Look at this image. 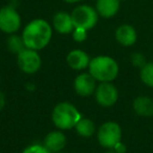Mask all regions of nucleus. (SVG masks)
<instances>
[{"mask_svg": "<svg viewBox=\"0 0 153 153\" xmlns=\"http://www.w3.org/2000/svg\"><path fill=\"white\" fill-rule=\"evenodd\" d=\"M53 36L51 24L44 19H35L28 22L22 32V39L26 48L41 51L49 44Z\"/></svg>", "mask_w": 153, "mask_h": 153, "instance_id": "obj_1", "label": "nucleus"}, {"mask_svg": "<svg viewBox=\"0 0 153 153\" xmlns=\"http://www.w3.org/2000/svg\"><path fill=\"white\" fill-rule=\"evenodd\" d=\"M117 62L109 56H98L90 60L88 72L100 83L112 82L119 76Z\"/></svg>", "mask_w": 153, "mask_h": 153, "instance_id": "obj_2", "label": "nucleus"}, {"mask_svg": "<svg viewBox=\"0 0 153 153\" xmlns=\"http://www.w3.org/2000/svg\"><path fill=\"white\" fill-rule=\"evenodd\" d=\"M82 119L80 111L69 102H61L55 106L51 113L55 126L60 130H70Z\"/></svg>", "mask_w": 153, "mask_h": 153, "instance_id": "obj_3", "label": "nucleus"}, {"mask_svg": "<svg viewBox=\"0 0 153 153\" xmlns=\"http://www.w3.org/2000/svg\"><path fill=\"white\" fill-rule=\"evenodd\" d=\"M70 15H71L74 27L83 28L86 30L94 28L99 20V14L97 10L87 4L76 7Z\"/></svg>", "mask_w": 153, "mask_h": 153, "instance_id": "obj_4", "label": "nucleus"}, {"mask_svg": "<svg viewBox=\"0 0 153 153\" xmlns=\"http://www.w3.org/2000/svg\"><path fill=\"white\" fill-rule=\"evenodd\" d=\"M98 142L103 148L112 150L122 140V128L117 123L108 121L102 124L98 130Z\"/></svg>", "mask_w": 153, "mask_h": 153, "instance_id": "obj_5", "label": "nucleus"}, {"mask_svg": "<svg viewBox=\"0 0 153 153\" xmlns=\"http://www.w3.org/2000/svg\"><path fill=\"white\" fill-rule=\"evenodd\" d=\"M17 63L21 71L24 74H34L40 70L42 59L37 51L25 47L17 55Z\"/></svg>", "mask_w": 153, "mask_h": 153, "instance_id": "obj_6", "label": "nucleus"}, {"mask_svg": "<svg viewBox=\"0 0 153 153\" xmlns=\"http://www.w3.org/2000/svg\"><path fill=\"white\" fill-rule=\"evenodd\" d=\"M21 26V17L16 9L7 5L0 9V30L5 34L13 35Z\"/></svg>", "mask_w": 153, "mask_h": 153, "instance_id": "obj_7", "label": "nucleus"}, {"mask_svg": "<svg viewBox=\"0 0 153 153\" xmlns=\"http://www.w3.org/2000/svg\"><path fill=\"white\" fill-rule=\"evenodd\" d=\"M94 97L100 106L111 107L119 100V91L111 82H103L97 86Z\"/></svg>", "mask_w": 153, "mask_h": 153, "instance_id": "obj_8", "label": "nucleus"}, {"mask_svg": "<svg viewBox=\"0 0 153 153\" xmlns=\"http://www.w3.org/2000/svg\"><path fill=\"white\" fill-rule=\"evenodd\" d=\"M97 80L89 74V72H83L74 79V91L80 97L87 98L94 94L97 88Z\"/></svg>", "mask_w": 153, "mask_h": 153, "instance_id": "obj_9", "label": "nucleus"}, {"mask_svg": "<svg viewBox=\"0 0 153 153\" xmlns=\"http://www.w3.org/2000/svg\"><path fill=\"white\" fill-rule=\"evenodd\" d=\"M66 136L62 131L56 130V131H51L44 137V142L43 145L44 147L49 151L51 153H57L61 152L66 146Z\"/></svg>", "mask_w": 153, "mask_h": 153, "instance_id": "obj_10", "label": "nucleus"}, {"mask_svg": "<svg viewBox=\"0 0 153 153\" xmlns=\"http://www.w3.org/2000/svg\"><path fill=\"white\" fill-rule=\"evenodd\" d=\"M66 62L68 66L74 70H83L88 68L90 63V58L82 49H74L69 51L66 57Z\"/></svg>", "mask_w": 153, "mask_h": 153, "instance_id": "obj_11", "label": "nucleus"}, {"mask_svg": "<svg viewBox=\"0 0 153 153\" xmlns=\"http://www.w3.org/2000/svg\"><path fill=\"white\" fill-rule=\"evenodd\" d=\"M115 39L122 46H132L137 40V34L133 26L129 24L120 25L115 30Z\"/></svg>", "mask_w": 153, "mask_h": 153, "instance_id": "obj_12", "label": "nucleus"}, {"mask_svg": "<svg viewBox=\"0 0 153 153\" xmlns=\"http://www.w3.org/2000/svg\"><path fill=\"white\" fill-rule=\"evenodd\" d=\"M53 28L62 35L71 34L72 30H74L71 15L68 13H65V12H59V13H57L53 16Z\"/></svg>", "mask_w": 153, "mask_h": 153, "instance_id": "obj_13", "label": "nucleus"}, {"mask_svg": "<svg viewBox=\"0 0 153 153\" xmlns=\"http://www.w3.org/2000/svg\"><path fill=\"white\" fill-rule=\"evenodd\" d=\"M120 0H97L96 10L103 18H112L120 10Z\"/></svg>", "mask_w": 153, "mask_h": 153, "instance_id": "obj_14", "label": "nucleus"}, {"mask_svg": "<svg viewBox=\"0 0 153 153\" xmlns=\"http://www.w3.org/2000/svg\"><path fill=\"white\" fill-rule=\"evenodd\" d=\"M133 110L140 117H153V99L147 96H140L133 101Z\"/></svg>", "mask_w": 153, "mask_h": 153, "instance_id": "obj_15", "label": "nucleus"}, {"mask_svg": "<svg viewBox=\"0 0 153 153\" xmlns=\"http://www.w3.org/2000/svg\"><path fill=\"white\" fill-rule=\"evenodd\" d=\"M76 133L79 134L82 137H90L92 134L96 131V125L94 123L91 121L90 119H87V117H83L78 122V124L74 127Z\"/></svg>", "mask_w": 153, "mask_h": 153, "instance_id": "obj_16", "label": "nucleus"}, {"mask_svg": "<svg viewBox=\"0 0 153 153\" xmlns=\"http://www.w3.org/2000/svg\"><path fill=\"white\" fill-rule=\"evenodd\" d=\"M140 78L145 85L153 88V62H147L140 68Z\"/></svg>", "mask_w": 153, "mask_h": 153, "instance_id": "obj_17", "label": "nucleus"}, {"mask_svg": "<svg viewBox=\"0 0 153 153\" xmlns=\"http://www.w3.org/2000/svg\"><path fill=\"white\" fill-rule=\"evenodd\" d=\"M7 48L11 53H19L20 51H22L24 48H25V45H24L23 39L22 37H19L17 35H11L9 39L7 41Z\"/></svg>", "mask_w": 153, "mask_h": 153, "instance_id": "obj_18", "label": "nucleus"}, {"mask_svg": "<svg viewBox=\"0 0 153 153\" xmlns=\"http://www.w3.org/2000/svg\"><path fill=\"white\" fill-rule=\"evenodd\" d=\"M87 32L88 30H83V28L79 27H74V30H72V39H74L76 42H84V41L87 39Z\"/></svg>", "mask_w": 153, "mask_h": 153, "instance_id": "obj_19", "label": "nucleus"}, {"mask_svg": "<svg viewBox=\"0 0 153 153\" xmlns=\"http://www.w3.org/2000/svg\"><path fill=\"white\" fill-rule=\"evenodd\" d=\"M22 153H51L46 148L44 147V145L40 144H33L27 146Z\"/></svg>", "mask_w": 153, "mask_h": 153, "instance_id": "obj_20", "label": "nucleus"}, {"mask_svg": "<svg viewBox=\"0 0 153 153\" xmlns=\"http://www.w3.org/2000/svg\"><path fill=\"white\" fill-rule=\"evenodd\" d=\"M131 63L133 64L135 67H140L142 68L145 64L147 63L146 62V58L143 53H134L133 55L131 56Z\"/></svg>", "mask_w": 153, "mask_h": 153, "instance_id": "obj_21", "label": "nucleus"}, {"mask_svg": "<svg viewBox=\"0 0 153 153\" xmlns=\"http://www.w3.org/2000/svg\"><path fill=\"white\" fill-rule=\"evenodd\" d=\"M115 153H126L127 151V148H126V145L124 143H122V140L120 143H117L114 146V148L112 149Z\"/></svg>", "mask_w": 153, "mask_h": 153, "instance_id": "obj_22", "label": "nucleus"}, {"mask_svg": "<svg viewBox=\"0 0 153 153\" xmlns=\"http://www.w3.org/2000/svg\"><path fill=\"white\" fill-rule=\"evenodd\" d=\"M5 102H7V100H5L4 94H3V92L1 91V90H0V111H1L3 108H4Z\"/></svg>", "mask_w": 153, "mask_h": 153, "instance_id": "obj_23", "label": "nucleus"}, {"mask_svg": "<svg viewBox=\"0 0 153 153\" xmlns=\"http://www.w3.org/2000/svg\"><path fill=\"white\" fill-rule=\"evenodd\" d=\"M64 1L67 3H76V2H80L81 0H64Z\"/></svg>", "mask_w": 153, "mask_h": 153, "instance_id": "obj_24", "label": "nucleus"}, {"mask_svg": "<svg viewBox=\"0 0 153 153\" xmlns=\"http://www.w3.org/2000/svg\"><path fill=\"white\" fill-rule=\"evenodd\" d=\"M105 153H115L113 150H110V151H107V152H105Z\"/></svg>", "mask_w": 153, "mask_h": 153, "instance_id": "obj_25", "label": "nucleus"}, {"mask_svg": "<svg viewBox=\"0 0 153 153\" xmlns=\"http://www.w3.org/2000/svg\"><path fill=\"white\" fill-rule=\"evenodd\" d=\"M120 1H125V0H120Z\"/></svg>", "mask_w": 153, "mask_h": 153, "instance_id": "obj_26", "label": "nucleus"}, {"mask_svg": "<svg viewBox=\"0 0 153 153\" xmlns=\"http://www.w3.org/2000/svg\"><path fill=\"white\" fill-rule=\"evenodd\" d=\"M57 153H64V152H57Z\"/></svg>", "mask_w": 153, "mask_h": 153, "instance_id": "obj_27", "label": "nucleus"}]
</instances>
